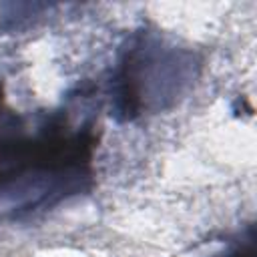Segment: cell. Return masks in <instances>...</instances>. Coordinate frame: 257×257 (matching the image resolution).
Wrapping results in <instances>:
<instances>
[{
  "mask_svg": "<svg viewBox=\"0 0 257 257\" xmlns=\"http://www.w3.org/2000/svg\"><path fill=\"white\" fill-rule=\"evenodd\" d=\"M16 12H6L0 4V32H20L28 26H34V22L42 16L44 10H48L46 4H14Z\"/></svg>",
  "mask_w": 257,
  "mask_h": 257,
  "instance_id": "obj_3",
  "label": "cell"
},
{
  "mask_svg": "<svg viewBox=\"0 0 257 257\" xmlns=\"http://www.w3.org/2000/svg\"><path fill=\"white\" fill-rule=\"evenodd\" d=\"M92 137L58 116L34 128L0 118V221H22L78 195L90 181Z\"/></svg>",
  "mask_w": 257,
  "mask_h": 257,
  "instance_id": "obj_1",
  "label": "cell"
},
{
  "mask_svg": "<svg viewBox=\"0 0 257 257\" xmlns=\"http://www.w3.org/2000/svg\"><path fill=\"white\" fill-rule=\"evenodd\" d=\"M201 60L159 32H139L112 74V110L124 120L175 106L195 84Z\"/></svg>",
  "mask_w": 257,
  "mask_h": 257,
  "instance_id": "obj_2",
  "label": "cell"
},
{
  "mask_svg": "<svg viewBox=\"0 0 257 257\" xmlns=\"http://www.w3.org/2000/svg\"><path fill=\"white\" fill-rule=\"evenodd\" d=\"M217 257H255V235H253V225L247 227V233L235 239L221 255Z\"/></svg>",
  "mask_w": 257,
  "mask_h": 257,
  "instance_id": "obj_4",
  "label": "cell"
}]
</instances>
